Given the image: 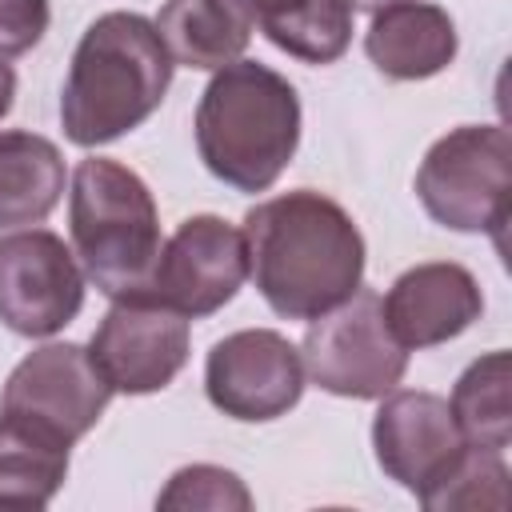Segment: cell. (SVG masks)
I'll return each mask as SVG.
<instances>
[{"instance_id": "5bb4252c", "label": "cell", "mask_w": 512, "mask_h": 512, "mask_svg": "<svg viewBox=\"0 0 512 512\" xmlns=\"http://www.w3.org/2000/svg\"><path fill=\"white\" fill-rule=\"evenodd\" d=\"M460 36L452 16L428 0H392L372 12L364 52L388 80H428L456 60Z\"/></svg>"}, {"instance_id": "e0dca14e", "label": "cell", "mask_w": 512, "mask_h": 512, "mask_svg": "<svg viewBox=\"0 0 512 512\" xmlns=\"http://www.w3.org/2000/svg\"><path fill=\"white\" fill-rule=\"evenodd\" d=\"M64 196V156L40 132H0V228L48 220Z\"/></svg>"}, {"instance_id": "3957f363", "label": "cell", "mask_w": 512, "mask_h": 512, "mask_svg": "<svg viewBox=\"0 0 512 512\" xmlns=\"http://www.w3.org/2000/svg\"><path fill=\"white\" fill-rule=\"evenodd\" d=\"M196 152L236 192H268L300 144L296 88L256 60L216 68L196 104Z\"/></svg>"}, {"instance_id": "ffe728a7", "label": "cell", "mask_w": 512, "mask_h": 512, "mask_svg": "<svg viewBox=\"0 0 512 512\" xmlns=\"http://www.w3.org/2000/svg\"><path fill=\"white\" fill-rule=\"evenodd\" d=\"M508 480H512V472L504 464V452L464 444L460 456L416 500L428 512H476V508L504 512L512 504Z\"/></svg>"}, {"instance_id": "4fadbf2b", "label": "cell", "mask_w": 512, "mask_h": 512, "mask_svg": "<svg viewBox=\"0 0 512 512\" xmlns=\"http://www.w3.org/2000/svg\"><path fill=\"white\" fill-rule=\"evenodd\" d=\"M380 312L392 340L404 352H412V348L444 344L464 328H472V320H480L484 312V296L464 264L432 260L400 272L388 296L380 300Z\"/></svg>"}, {"instance_id": "277c9868", "label": "cell", "mask_w": 512, "mask_h": 512, "mask_svg": "<svg viewBox=\"0 0 512 512\" xmlns=\"http://www.w3.org/2000/svg\"><path fill=\"white\" fill-rule=\"evenodd\" d=\"M72 248L104 296L144 292L160 256V212L148 184L108 156H88L72 172Z\"/></svg>"}, {"instance_id": "2e32d148", "label": "cell", "mask_w": 512, "mask_h": 512, "mask_svg": "<svg viewBox=\"0 0 512 512\" xmlns=\"http://www.w3.org/2000/svg\"><path fill=\"white\" fill-rule=\"evenodd\" d=\"M252 28L304 64H332L352 44V0H236Z\"/></svg>"}, {"instance_id": "7c38bea8", "label": "cell", "mask_w": 512, "mask_h": 512, "mask_svg": "<svg viewBox=\"0 0 512 512\" xmlns=\"http://www.w3.org/2000/svg\"><path fill=\"white\" fill-rule=\"evenodd\" d=\"M452 408L436 392H396L376 408L372 420V448L376 464L388 480H396L408 492H424L464 448Z\"/></svg>"}, {"instance_id": "5b68a950", "label": "cell", "mask_w": 512, "mask_h": 512, "mask_svg": "<svg viewBox=\"0 0 512 512\" xmlns=\"http://www.w3.org/2000/svg\"><path fill=\"white\" fill-rule=\"evenodd\" d=\"M416 196L436 224L500 240L512 216L508 132L500 124H460L440 136L416 168Z\"/></svg>"}, {"instance_id": "8992f818", "label": "cell", "mask_w": 512, "mask_h": 512, "mask_svg": "<svg viewBox=\"0 0 512 512\" xmlns=\"http://www.w3.org/2000/svg\"><path fill=\"white\" fill-rule=\"evenodd\" d=\"M300 360L316 388L348 400L388 396L408 368V352L392 340L372 288H356L348 300L320 312L304 332Z\"/></svg>"}, {"instance_id": "9c48e42d", "label": "cell", "mask_w": 512, "mask_h": 512, "mask_svg": "<svg viewBox=\"0 0 512 512\" xmlns=\"http://www.w3.org/2000/svg\"><path fill=\"white\" fill-rule=\"evenodd\" d=\"M84 308V268L48 228L0 236V324L16 336H52Z\"/></svg>"}, {"instance_id": "ba28073f", "label": "cell", "mask_w": 512, "mask_h": 512, "mask_svg": "<svg viewBox=\"0 0 512 512\" xmlns=\"http://www.w3.org/2000/svg\"><path fill=\"white\" fill-rule=\"evenodd\" d=\"M248 280V252L244 232L232 228L224 216H188L164 244L144 284V296L156 304L200 320L220 312Z\"/></svg>"}, {"instance_id": "8fae6325", "label": "cell", "mask_w": 512, "mask_h": 512, "mask_svg": "<svg viewBox=\"0 0 512 512\" xmlns=\"http://www.w3.org/2000/svg\"><path fill=\"white\" fill-rule=\"evenodd\" d=\"M204 392L216 412L264 424L284 416L304 396L300 348L272 328H244L212 344L204 364Z\"/></svg>"}, {"instance_id": "603a6c76", "label": "cell", "mask_w": 512, "mask_h": 512, "mask_svg": "<svg viewBox=\"0 0 512 512\" xmlns=\"http://www.w3.org/2000/svg\"><path fill=\"white\" fill-rule=\"evenodd\" d=\"M12 104H16V72L0 60V120L12 112Z\"/></svg>"}, {"instance_id": "cb8c5ba5", "label": "cell", "mask_w": 512, "mask_h": 512, "mask_svg": "<svg viewBox=\"0 0 512 512\" xmlns=\"http://www.w3.org/2000/svg\"><path fill=\"white\" fill-rule=\"evenodd\" d=\"M384 4H392V0H352V8H372V12L384 8Z\"/></svg>"}, {"instance_id": "9a60e30c", "label": "cell", "mask_w": 512, "mask_h": 512, "mask_svg": "<svg viewBox=\"0 0 512 512\" xmlns=\"http://www.w3.org/2000/svg\"><path fill=\"white\" fill-rule=\"evenodd\" d=\"M156 32L172 64L216 72L244 56L252 20L236 0H164Z\"/></svg>"}, {"instance_id": "52a82bcc", "label": "cell", "mask_w": 512, "mask_h": 512, "mask_svg": "<svg viewBox=\"0 0 512 512\" xmlns=\"http://www.w3.org/2000/svg\"><path fill=\"white\" fill-rule=\"evenodd\" d=\"M112 388L92 364L88 348L80 344H44L28 352L4 392H0V416H12L60 444H76L108 408Z\"/></svg>"}, {"instance_id": "44dd1931", "label": "cell", "mask_w": 512, "mask_h": 512, "mask_svg": "<svg viewBox=\"0 0 512 512\" xmlns=\"http://www.w3.org/2000/svg\"><path fill=\"white\" fill-rule=\"evenodd\" d=\"M156 508H164V512H248L252 492L228 468L188 464V468L172 472V480L156 496Z\"/></svg>"}, {"instance_id": "ac0fdd59", "label": "cell", "mask_w": 512, "mask_h": 512, "mask_svg": "<svg viewBox=\"0 0 512 512\" xmlns=\"http://www.w3.org/2000/svg\"><path fill=\"white\" fill-rule=\"evenodd\" d=\"M448 408L468 444L504 452L512 444V356L496 348L472 360L460 372Z\"/></svg>"}, {"instance_id": "d6986e66", "label": "cell", "mask_w": 512, "mask_h": 512, "mask_svg": "<svg viewBox=\"0 0 512 512\" xmlns=\"http://www.w3.org/2000/svg\"><path fill=\"white\" fill-rule=\"evenodd\" d=\"M68 476V444L0 416V508H44Z\"/></svg>"}, {"instance_id": "30bf717a", "label": "cell", "mask_w": 512, "mask_h": 512, "mask_svg": "<svg viewBox=\"0 0 512 512\" xmlns=\"http://www.w3.org/2000/svg\"><path fill=\"white\" fill-rule=\"evenodd\" d=\"M92 364L112 392L148 396L168 388L188 360V316L144 292L116 296L88 344Z\"/></svg>"}, {"instance_id": "6da1fadb", "label": "cell", "mask_w": 512, "mask_h": 512, "mask_svg": "<svg viewBox=\"0 0 512 512\" xmlns=\"http://www.w3.org/2000/svg\"><path fill=\"white\" fill-rule=\"evenodd\" d=\"M248 276L284 320H316L364 280V236L324 192L296 188L244 216Z\"/></svg>"}, {"instance_id": "7a4b0ae2", "label": "cell", "mask_w": 512, "mask_h": 512, "mask_svg": "<svg viewBox=\"0 0 512 512\" xmlns=\"http://www.w3.org/2000/svg\"><path fill=\"white\" fill-rule=\"evenodd\" d=\"M172 56L152 20L140 12L96 16L68 64L60 124L80 148L108 144L140 128L172 84Z\"/></svg>"}, {"instance_id": "7402d4cb", "label": "cell", "mask_w": 512, "mask_h": 512, "mask_svg": "<svg viewBox=\"0 0 512 512\" xmlns=\"http://www.w3.org/2000/svg\"><path fill=\"white\" fill-rule=\"evenodd\" d=\"M48 0H0V60L24 56L48 32Z\"/></svg>"}]
</instances>
